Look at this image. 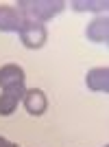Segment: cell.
<instances>
[{
	"mask_svg": "<svg viewBox=\"0 0 109 147\" xmlns=\"http://www.w3.org/2000/svg\"><path fill=\"white\" fill-rule=\"evenodd\" d=\"M63 9H66V2L61 0H20L18 2V11L22 13V18L37 24H44L46 20L59 16Z\"/></svg>",
	"mask_w": 109,
	"mask_h": 147,
	"instance_id": "1",
	"label": "cell"
},
{
	"mask_svg": "<svg viewBox=\"0 0 109 147\" xmlns=\"http://www.w3.org/2000/svg\"><path fill=\"white\" fill-rule=\"evenodd\" d=\"M20 40L26 49H42L46 40H48V33H46V26L44 24H37V22H29L24 20L22 26H20Z\"/></svg>",
	"mask_w": 109,
	"mask_h": 147,
	"instance_id": "2",
	"label": "cell"
},
{
	"mask_svg": "<svg viewBox=\"0 0 109 147\" xmlns=\"http://www.w3.org/2000/svg\"><path fill=\"white\" fill-rule=\"evenodd\" d=\"M22 22H24V18L15 7L0 5V31L2 33H18Z\"/></svg>",
	"mask_w": 109,
	"mask_h": 147,
	"instance_id": "3",
	"label": "cell"
},
{
	"mask_svg": "<svg viewBox=\"0 0 109 147\" xmlns=\"http://www.w3.org/2000/svg\"><path fill=\"white\" fill-rule=\"evenodd\" d=\"M22 101H24L26 112L33 114V117H42L44 112H46V108H48V99H46V94H44L39 88H31V90H26L24 97H22Z\"/></svg>",
	"mask_w": 109,
	"mask_h": 147,
	"instance_id": "4",
	"label": "cell"
},
{
	"mask_svg": "<svg viewBox=\"0 0 109 147\" xmlns=\"http://www.w3.org/2000/svg\"><path fill=\"white\" fill-rule=\"evenodd\" d=\"M24 86L18 88H5L2 94H0V117H9L15 112V108L20 105L22 97H24Z\"/></svg>",
	"mask_w": 109,
	"mask_h": 147,
	"instance_id": "5",
	"label": "cell"
},
{
	"mask_svg": "<svg viewBox=\"0 0 109 147\" xmlns=\"http://www.w3.org/2000/svg\"><path fill=\"white\" fill-rule=\"evenodd\" d=\"M85 35H87V40H92L96 44H107L109 42V18L107 16L94 18L85 29Z\"/></svg>",
	"mask_w": 109,
	"mask_h": 147,
	"instance_id": "6",
	"label": "cell"
},
{
	"mask_svg": "<svg viewBox=\"0 0 109 147\" xmlns=\"http://www.w3.org/2000/svg\"><path fill=\"white\" fill-rule=\"evenodd\" d=\"M24 86V70L18 64H7L0 68V88H18Z\"/></svg>",
	"mask_w": 109,
	"mask_h": 147,
	"instance_id": "7",
	"label": "cell"
},
{
	"mask_svg": "<svg viewBox=\"0 0 109 147\" xmlns=\"http://www.w3.org/2000/svg\"><path fill=\"white\" fill-rule=\"evenodd\" d=\"M85 84L94 92H109V68L107 66L92 68L90 73L85 75Z\"/></svg>",
	"mask_w": 109,
	"mask_h": 147,
	"instance_id": "8",
	"label": "cell"
},
{
	"mask_svg": "<svg viewBox=\"0 0 109 147\" xmlns=\"http://www.w3.org/2000/svg\"><path fill=\"white\" fill-rule=\"evenodd\" d=\"M74 11H103L107 9V0H74Z\"/></svg>",
	"mask_w": 109,
	"mask_h": 147,
	"instance_id": "9",
	"label": "cell"
},
{
	"mask_svg": "<svg viewBox=\"0 0 109 147\" xmlns=\"http://www.w3.org/2000/svg\"><path fill=\"white\" fill-rule=\"evenodd\" d=\"M0 147H20V145H15V143H9L5 136H0Z\"/></svg>",
	"mask_w": 109,
	"mask_h": 147,
	"instance_id": "10",
	"label": "cell"
},
{
	"mask_svg": "<svg viewBox=\"0 0 109 147\" xmlns=\"http://www.w3.org/2000/svg\"><path fill=\"white\" fill-rule=\"evenodd\" d=\"M105 147H109V145H105Z\"/></svg>",
	"mask_w": 109,
	"mask_h": 147,
	"instance_id": "11",
	"label": "cell"
}]
</instances>
